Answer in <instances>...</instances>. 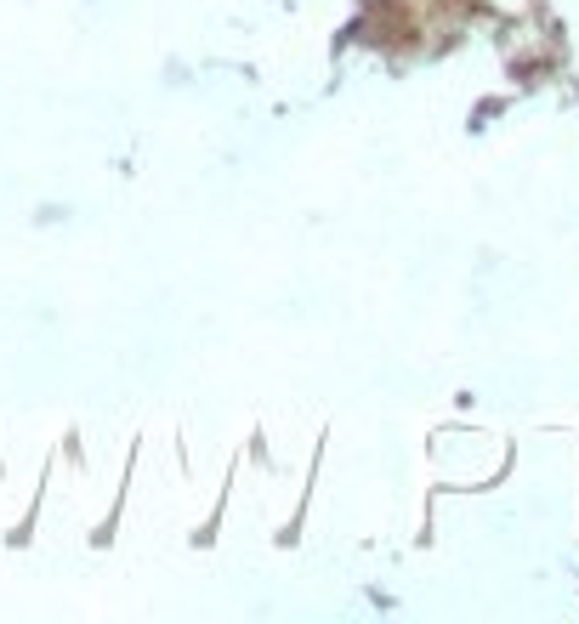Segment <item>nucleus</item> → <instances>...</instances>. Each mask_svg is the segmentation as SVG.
<instances>
[]
</instances>
